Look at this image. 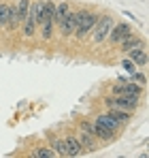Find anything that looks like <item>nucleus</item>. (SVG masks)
I'll use <instances>...</instances> for the list:
<instances>
[{"instance_id": "nucleus-6", "label": "nucleus", "mask_w": 149, "mask_h": 158, "mask_svg": "<svg viewBox=\"0 0 149 158\" xmlns=\"http://www.w3.org/2000/svg\"><path fill=\"white\" fill-rule=\"evenodd\" d=\"M113 24H115V19H113L111 15H102V17L98 15L96 24H94L92 32H90V34H92V43H94V45H102V43L107 41V36H109Z\"/></svg>"}, {"instance_id": "nucleus-17", "label": "nucleus", "mask_w": 149, "mask_h": 158, "mask_svg": "<svg viewBox=\"0 0 149 158\" xmlns=\"http://www.w3.org/2000/svg\"><path fill=\"white\" fill-rule=\"evenodd\" d=\"M32 156L34 158H55V152H53L51 145H38V148L32 152Z\"/></svg>"}, {"instance_id": "nucleus-2", "label": "nucleus", "mask_w": 149, "mask_h": 158, "mask_svg": "<svg viewBox=\"0 0 149 158\" xmlns=\"http://www.w3.org/2000/svg\"><path fill=\"white\" fill-rule=\"evenodd\" d=\"M38 28H41V39L49 41L53 36L55 28V2L41 0V11H38Z\"/></svg>"}, {"instance_id": "nucleus-12", "label": "nucleus", "mask_w": 149, "mask_h": 158, "mask_svg": "<svg viewBox=\"0 0 149 158\" xmlns=\"http://www.w3.org/2000/svg\"><path fill=\"white\" fill-rule=\"evenodd\" d=\"M104 113H107V115H111L113 120H117L122 126L128 124V122L132 120V111H128V109H115V107H109Z\"/></svg>"}, {"instance_id": "nucleus-19", "label": "nucleus", "mask_w": 149, "mask_h": 158, "mask_svg": "<svg viewBox=\"0 0 149 158\" xmlns=\"http://www.w3.org/2000/svg\"><path fill=\"white\" fill-rule=\"evenodd\" d=\"M132 81H136V83L145 85V83H147V77H145V73H141V71H134V73H132Z\"/></svg>"}, {"instance_id": "nucleus-4", "label": "nucleus", "mask_w": 149, "mask_h": 158, "mask_svg": "<svg viewBox=\"0 0 149 158\" xmlns=\"http://www.w3.org/2000/svg\"><path fill=\"white\" fill-rule=\"evenodd\" d=\"M96 19H98V13L83 11V9L74 11V32H73V36L77 39V41H83V39L92 32V28H94V24H96Z\"/></svg>"}, {"instance_id": "nucleus-5", "label": "nucleus", "mask_w": 149, "mask_h": 158, "mask_svg": "<svg viewBox=\"0 0 149 158\" xmlns=\"http://www.w3.org/2000/svg\"><path fill=\"white\" fill-rule=\"evenodd\" d=\"M104 107L109 109V107H115V109H128V111H134L139 103H141V98L136 96V94H109V96H104Z\"/></svg>"}, {"instance_id": "nucleus-11", "label": "nucleus", "mask_w": 149, "mask_h": 158, "mask_svg": "<svg viewBox=\"0 0 149 158\" xmlns=\"http://www.w3.org/2000/svg\"><path fill=\"white\" fill-rule=\"evenodd\" d=\"M136 66H141V69H145L147 66V49H145V43H141L139 47H134V49H130V52L126 53Z\"/></svg>"}, {"instance_id": "nucleus-1", "label": "nucleus", "mask_w": 149, "mask_h": 158, "mask_svg": "<svg viewBox=\"0 0 149 158\" xmlns=\"http://www.w3.org/2000/svg\"><path fill=\"white\" fill-rule=\"evenodd\" d=\"M122 131V124L117 120H113L111 115L107 113H98L92 118V135L98 139L100 143H109L113 141Z\"/></svg>"}, {"instance_id": "nucleus-16", "label": "nucleus", "mask_w": 149, "mask_h": 158, "mask_svg": "<svg viewBox=\"0 0 149 158\" xmlns=\"http://www.w3.org/2000/svg\"><path fill=\"white\" fill-rule=\"evenodd\" d=\"M28 9H30V0H17V4H15V13H17V24H24L26 15H28Z\"/></svg>"}, {"instance_id": "nucleus-13", "label": "nucleus", "mask_w": 149, "mask_h": 158, "mask_svg": "<svg viewBox=\"0 0 149 158\" xmlns=\"http://www.w3.org/2000/svg\"><path fill=\"white\" fill-rule=\"evenodd\" d=\"M64 139H66V145H68V158H74V156L85 154L83 148H81V143H79V139H77L74 135H66Z\"/></svg>"}, {"instance_id": "nucleus-14", "label": "nucleus", "mask_w": 149, "mask_h": 158, "mask_svg": "<svg viewBox=\"0 0 149 158\" xmlns=\"http://www.w3.org/2000/svg\"><path fill=\"white\" fill-rule=\"evenodd\" d=\"M141 43H145V41H143L141 36H136V34L132 32L130 36H126L124 41L119 43V49H122V52H124V53H128V52H130V49H134V47H139Z\"/></svg>"}, {"instance_id": "nucleus-7", "label": "nucleus", "mask_w": 149, "mask_h": 158, "mask_svg": "<svg viewBox=\"0 0 149 158\" xmlns=\"http://www.w3.org/2000/svg\"><path fill=\"white\" fill-rule=\"evenodd\" d=\"M38 11H41V0H34L30 2V9H28V15L24 19V36L26 39H32L36 34V28H38Z\"/></svg>"}, {"instance_id": "nucleus-15", "label": "nucleus", "mask_w": 149, "mask_h": 158, "mask_svg": "<svg viewBox=\"0 0 149 158\" xmlns=\"http://www.w3.org/2000/svg\"><path fill=\"white\" fill-rule=\"evenodd\" d=\"M51 148H53L55 156L68 158V145H66V139H53V141H51Z\"/></svg>"}, {"instance_id": "nucleus-10", "label": "nucleus", "mask_w": 149, "mask_h": 158, "mask_svg": "<svg viewBox=\"0 0 149 158\" xmlns=\"http://www.w3.org/2000/svg\"><path fill=\"white\" fill-rule=\"evenodd\" d=\"M77 139H79V143H81V148H83V152H96V150H100V141L94 137V135H90V132L81 131L79 135H77Z\"/></svg>"}, {"instance_id": "nucleus-20", "label": "nucleus", "mask_w": 149, "mask_h": 158, "mask_svg": "<svg viewBox=\"0 0 149 158\" xmlns=\"http://www.w3.org/2000/svg\"><path fill=\"white\" fill-rule=\"evenodd\" d=\"M122 66H124V69H126V71H128V73H130V75H132V73L136 71V64H134V62H132L130 58H126L124 62H122Z\"/></svg>"}, {"instance_id": "nucleus-18", "label": "nucleus", "mask_w": 149, "mask_h": 158, "mask_svg": "<svg viewBox=\"0 0 149 158\" xmlns=\"http://www.w3.org/2000/svg\"><path fill=\"white\" fill-rule=\"evenodd\" d=\"M6 17H9V4L0 2V28L6 26Z\"/></svg>"}, {"instance_id": "nucleus-8", "label": "nucleus", "mask_w": 149, "mask_h": 158, "mask_svg": "<svg viewBox=\"0 0 149 158\" xmlns=\"http://www.w3.org/2000/svg\"><path fill=\"white\" fill-rule=\"evenodd\" d=\"M134 30L130 24H126V22H119V24H113L111 28V32H109V36H107V41L111 43V45H119L122 41H124L126 36H130Z\"/></svg>"}, {"instance_id": "nucleus-9", "label": "nucleus", "mask_w": 149, "mask_h": 158, "mask_svg": "<svg viewBox=\"0 0 149 158\" xmlns=\"http://www.w3.org/2000/svg\"><path fill=\"white\" fill-rule=\"evenodd\" d=\"M143 88L145 85H141V83H136V81H117V83H113L111 85V94H136V96H141L143 94Z\"/></svg>"}, {"instance_id": "nucleus-3", "label": "nucleus", "mask_w": 149, "mask_h": 158, "mask_svg": "<svg viewBox=\"0 0 149 158\" xmlns=\"http://www.w3.org/2000/svg\"><path fill=\"white\" fill-rule=\"evenodd\" d=\"M55 24L60 30L62 39H70L74 32V11L70 9L68 2H60L55 4Z\"/></svg>"}]
</instances>
